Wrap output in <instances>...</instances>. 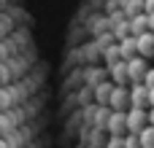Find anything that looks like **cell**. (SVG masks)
<instances>
[{"instance_id": "cell-8", "label": "cell", "mask_w": 154, "mask_h": 148, "mask_svg": "<svg viewBox=\"0 0 154 148\" xmlns=\"http://www.w3.org/2000/svg\"><path fill=\"white\" fill-rule=\"evenodd\" d=\"M111 75H114L116 84H127V81H130V75H127V59L114 62V65H111Z\"/></svg>"}, {"instance_id": "cell-17", "label": "cell", "mask_w": 154, "mask_h": 148, "mask_svg": "<svg viewBox=\"0 0 154 148\" xmlns=\"http://www.w3.org/2000/svg\"><path fill=\"white\" fill-rule=\"evenodd\" d=\"M143 11H154V0H143Z\"/></svg>"}, {"instance_id": "cell-11", "label": "cell", "mask_w": 154, "mask_h": 148, "mask_svg": "<svg viewBox=\"0 0 154 148\" xmlns=\"http://www.w3.org/2000/svg\"><path fill=\"white\" fill-rule=\"evenodd\" d=\"M111 89H114L111 84H100V86H97V100H100V102H108V97H111Z\"/></svg>"}, {"instance_id": "cell-16", "label": "cell", "mask_w": 154, "mask_h": 148, "mask_svg": "<svg viewBox=\"0 0 154 148\" xmlns=\"http://www.w3.org/2000/svg\"><path fill=\"white\" fill-rule=\"evenodd\" d=\"M146 13V22H149V30L154 32V11H143Z\"/></svg>"}, {"instance_id": "cell-1", "label": "cell", "mask_w": 154, "mask_h": 148, "mask_svg": "<svg viewBox=\"0 0 154 148\" xmlns=\"http://www.w3.org/2000/svg\"><path fill=\"white\" fill-rule=\"evenodd\" d=\"M146 111H149V108H138V105H130V108H127V132H141V129L149 124Z\"/></svg>"}, {"instance_id": "cell-6", "label": "cell", "mask_w": 154, "mask_h": 148, "mask_svg": "<svg viewBox=\"0 0 154 148\" xmlns=\"http://www.w3.org/2000/svg\"><path fill=\"white\" fill-rule=\"evenodd\" d=\"M135 43H138V54H141V57H146V59L154 57V32L152 30L135 35Z\"/></svg>"}, {"instance_id": "cell-7", "label": "cell", "mask_w": 154, "mask_h": 148, "mask_svg": "<svg viewBox=\"0 0 154 148\" xmlns=\"http://www.w3.org/2000/svg\"><path fill=\"white\" fill-rule=\"evenodd\" d=\"M119 54H122V59H130V57H135V54H138L135 35H130V38H122V43H119Z\"/></svg>"}, {"instance_id": "cell-4", "label": "cell", "mask_w": 154, "mask_h": 148, "mask_svg": "<svg viewBox=\"0 0 154 148\" xmlns=\"http://www.w3.org/2000/svg\"><path fill=\"white\" fill-rule=\"evenodd\" d=\"M130 105H138V108H149V86L143 81L133 84L130 86Z\"/></svg>"}, {"instance_id": "cell-3", "label": "cell", "mask_w": 154, "mask_h": 148, "mask_svg": "<svg viewBox=\"0 0 154 148\" xmlns=\"http://www.w3.org/2000/svg\"><path fill=\"white\" fill-rule=\"evenodd\" d=\"M108 105H111L114 111H127V108H130V89H127L125 84L114 86V89H111V97H108Z\"/></svg>"}, {"instance_id": "cell-10", "label": "cell", "mask_w": 154, "mask_h": 148, "mask_svg": "<svg viewBox=\"0 0 154 148\" xmlns=\"http://www.w3.org/2000/svg\"><path fill=\"white\" fill-rule=\"evenodd\" d=\"M138 140H141V148H154V124H146L138 132Z\"/></svg>"}, {"instance_id": "cell-18", "label": "cell", "mask_w": 154, "mask_h": 148, "mask_svg": "<svg viewBox=\"0 0 154 148\" xmlns=\"http://www.w3.org/2000/svg\"><path fill=\"white\" fill-rule=\"evenodd\" d=\"M149 108H154V86H149Z\"/></svg>"}, {"instance_id": "cell-19", "label": "cell", "mask_w": 154, "mask_h": 148, "mask_svg": "<svg viewBox=\"0 0 154 148\" xmlns=\"http://www.w3.org/2000/svg\"><path fill=\"white\" fill-rule=\"evenodd\" d=\"M146 116H149V124H154V108H149V111H146Z\"/></svg>"}, {"instance_id": "cell-14", "label": "cell", "mask_w": 154, "mask_h": 148, "mask_svg": "<svg viewBox=\"0 0 154 148\" xmlns=\"http://www.w3.org/2000/svg\"><path fill=\"white\" fill-rule=\"evenodd\" d=\"M125 8L133 13V11H138V8H143V0H125Z\"/></svg>"}, {"instance_id": "cell-9", "label": "cell", "mask_w": 154, "mask_h": 148, "mask_svg": "<svg viewBox=\"0 0 154 148\" xmlns=\"http://www.w3.org/2000/svg\"><path fill=\"white\" fill-rule=\"evenodd\" d=\"M146 30H149L146 13H135V16L130 19V32H133V35H141V32H146Z\"/></svg>"}, {"instance_id": "cell-12", "label": "cell", "mask_w": 154, "mask_h": 148, "mask_svg": "<svg viewBox=\"0 0 154 148\" xmlns=\"http://www.w3.org/2000/svg\"><path fill=\"white\" fill-rule=\"evenodd\" d=\"M125 148H141L138 132H127V135H125Z\"/></svg>"}, {"instance_id": "cell-20", "label": "cell", "mask_w": 154, "mask_h": 148, "mask_svg": "<svg viewBox=\"0 0 154 148\" xmlns=\"http://www.w3.org/2000/svg\"><path fill=\"white\" fill-rule=\"evenodd\" d=\"M0 148H8V146H5V140H0Z\"/></svg>"}, {"instance_id": "cell-5", "label": "cell", "mask_w": 154, "mask_h": 148, "mask_svg": "<svg viewBox=\"0 0 154 148\" xmlns=\"http://www.w3.org/2000/svg\"><path fill=\"white\" fill-rule=\"evenodd\" d=\"M108 132L111 135H127V111H114L108 116Z\"/></svg>"}, {"instance_id": "cell-13", "label": "cell", "mask_w": 154, "mask_h": 148, "mask_svg": "<svg viewBox=\"0 0 154 148\" xmlns=\"http://www.w3.org/2000/svg\"><path fill=\"white\" fill-rule=\"evenodd\" d=\"M119 59H122L119 49H111V51H106V62H108V65H114V62H119Z\"/></svg>"}, {"instance_id": "cell-2", "label": "cell", "mask_w": 154, "mask_h": 148, "mask_svg": "<svg viewBox=\"0 0 154 148\" xmlns=\"http://www.w3.org/2000/svg\"><path fill=\"white\" fill-rule=\"evenodd\" d=\"M146 70H149V62H146V57L135 54V57H130V59H127V75H130V84H138V81H143Z\"/></svg>"}, {"instance_id": "cell-15", "label": "cell", "mask_w": 154, "mask_h": 148, "mask_svg": "<svg viewBox=\"0 0 154 148\" xmlns=\"http://www.w3.org/2000/svg\"><path fill=\"white\" fill-rule=\"evenodd\" d=\"M143 84H146V86H154V67H149V70H146V75H143Z\"/></svg>"}]
</instances>
